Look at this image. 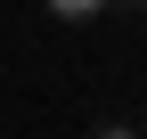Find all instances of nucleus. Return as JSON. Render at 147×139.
Returning a JSON list of instances; mask_svg holds the SVG:
<instances>
[{"label": "nucleus", "instance_id": "nucleus-1", "mask_svg": "<svg viewBox=\"0 0 147 139\" xmlns=\"http://www.w3.org/2000/svg\"><path fill=\"white\" fill-rule=\"evenodd\" d=\"M49 8H57V16H65V25H90V16H98V8H106V0H49Z\"/></svg>", "mask_w": 147, "mask_h": 139}, {"label": "nucleus", "instance_id": "nucleus-2", "mask_svg": "<svg viewBox=\"0 0 147 139\" xmlns=\"http://www.w3.org/2000/svg\"><path fill=\"white\" fill-rule=\"evenodd\" d=\"M106 139H131V131H106Z\"/></svg>", "mask_w": 147, "mask_h": 139}]
</instances>
